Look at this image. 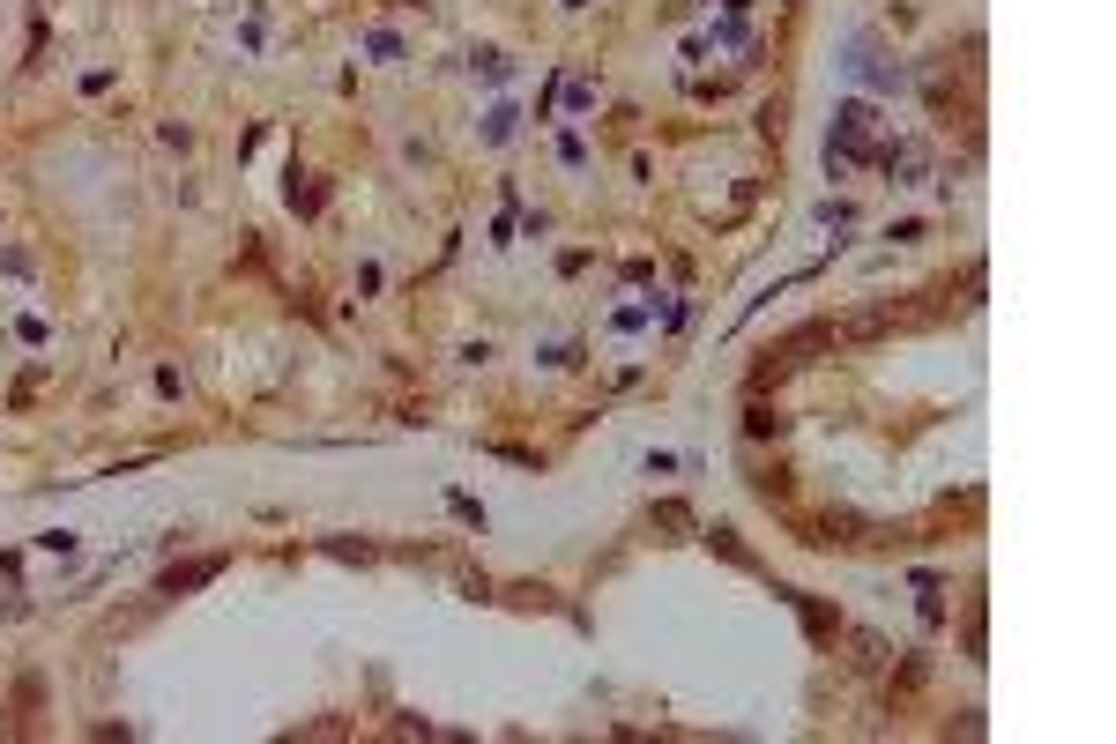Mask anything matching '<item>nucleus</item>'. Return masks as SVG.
<instances>
[{
	"mask_svg": "<svg viewBox=\"0 0 1116 744\" xmlns=\"http://www.w3.org/2000/svg\"><path fill=\"white\" fill-rule=\"evenodd\" d=\"M217 573H223V559H187V566H172L157 581V595H187V589H201V581H217Z\"/></svg>",
	"mask_w": 1116,
	"mask_h": 744,
	"instance_id": "1",
	"label": "nucleus"
},
{
	"mask_svg": "<svg viewBox=\"0 0 1116 744\" xmlns=\"http://www.w3.org/2000/svg\"><path fill=\"white\" fill-rule=\"evenodd\" d=\"M812 544H864V521H856V514H818Z\"/></svg>",
	"mask_w": 1116,
	"mask_h": 744,
	"instance_id": "2",
	"label": "nucleus"
},
{
	"mask_svg": "<svg viewBox=\"0 0 1116 744\" xmlns=\"http://www.w3.org/2000/svg\"><path fill=\"white\" fill-rule=\"evenodd\" d=\"M782 424H790V418L767 410V402H752V410H744V432H752V440H782Z\"/></svg>",
	"mask_w": 1116,
	"mask_h": 744,
	"instance_id": "3",
	"label": "nucleus"
},
{
	"mask_svg": "<svg viewBox=\"0 0 1116 744\" xmlns=\"http://www.w3.org/2000/svg\"><path fill=\"white\" fill-rule=\"evenodd\" d=\"M782 595H790V589H782ZM790 603H796V611H804V633H812V641H826V633H834V619L818 611L812 595H790Z\"/></svg>",
	"mask_w": 1116,
	"mask_h": 744,
	"instance_id": "4",
	"label": "nucleus"
},
{
	"mask_svg": "<svg viewBox=\"0 0 1116 744\" xmlns=\"http://www.w3.org/2000/svg\"><path fill=\"white\" fill-rule=\"evenodd\" d=\"M655 521H663L670 536H685V529H693V506H685V499H663V506H655Z\"/></svg>",
	"mask_w": 1116,
	"mask_h": 744,
	"instance_id": "5",
	"label": "nucleus"
},
{
	"mask_svg": "<svg viewBox=\"0 0 1116 744\" xmlns=\"http://www.w3.org/2000/svg\"><path fill=\"white\" fill-rule=\"evenodd\" d=\"M707 544H715V551H722V559H730V566H752V551H744V544H737V536H730V529H707Z\"/></svg>",
	"mask_w": 1116,
	"mask_h": 744,
	"instance_id": "6",
	"label": "nucleus"
},
{
	"mask_svg": "<svg viewBox=\"0 0 1116 744\" xmlns=\"http://www.w3.org/2000/svg\"><path fill=\"white\" fill-rule=\"evenodd\" d=\"M856 663H886V641H878V633H856Z\"/></svg>",
	"mask_w": 1116,
	"mask_h": 744,
	"instance_id": "7",
	"label": "nucleus"
}]
</instances>
